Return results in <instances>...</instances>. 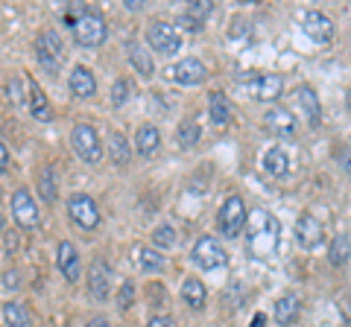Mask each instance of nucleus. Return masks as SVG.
<instances>
[{"label": "nucleus", "instance_id": "nucleus-1", "mask_svg": "<svg viewBox=\"0 0 351 327\" xmlns=\"http://www.w3.org/2000/svg\"><path fill=\"white\" fill-rule=\"evenodd\" d=\"M68 24L73 27V38H76V44H80V47L94 50V47H103L106 44L108 27H106L103 15L94 12V9H82V15L68 21Z\"/></svg>", "mask_w": 351, "mask_h": 327}, {"label": "nucleus", "instance_id": "nucleus-2", "mask_svg": "<svg viewBox=\"0 0 351 327\" xmlns=\"http://www.w3.org/2000/svg\"><path fill=\"white\" fill-rule=\"evenodd\" d=\"M246 220H249V213H246V202L240 199V196H228V199H226L223 205H219L217 228H219V234H223V237L237 239L240 234H243Z\"/></svg>", "mask_w": 351, "mask_h": 327}, {"label": "nucleus", "instance_id": "nucleus-3", "mask_svg": "<svg viewBox=\"0 0 351 327\" xmlns=\"http://www.w3.org/2000/svg\"><path fill=\"white\" fill-rule=\"evenodd\" d=\"M36 59L47 73H56L64 59V41L56 29H44L36 38Z\"/></svg>", "mask_w": 351, "mask_h": 327}, {"label": "nucleus", "instance_id": "nucleus-4", "mask_svg": "<svg viewBox=\"0 0 351 327\" xmlns=\"http://www.w3.org/2000/svg\"><path fill=\"white\" fill-rule=\"evenodd\" d=\"M71 144H73V152L85 164H100L103 161V144H100V135L94 132V126L76 123L71 129Z\"/></svg>", "mask_w": 351, "mask_h": 327}, {"label": "nucleus", "instance_id": "nucleus-5", "mask_svg": "<svg viewBox=\"0 0 351 327\" xmlns=\"http://www.w3.org/2000/svg\"><path fill=\"white\" fill-rule=\"evenodd\" d=\"M191 260H193V263L199 266L202 272H214V269H219V266L228 263V254H226V248L219 246L217 237H199V239L193 243Z\"/></svg>", "mask_w": 351, "mask_h": 327}, {"label": "nucleus", "instance_id": "nucleus-6", "mask_svg": "<svg viewBox=\"0 0 351 327\" xmlns=\"http://www.w3.org/2000/svg\"><path fill=\"white\" fill-rule=\"evenodd\" d=\"M147 44L161 56H173L176 50H182V36L167 21H156V24L147 27Z\"/></svg>", "mask_w": 351, "mask_h": 327}, {"label": "nucleus", "instance_id": "nucleus-7", "mask_svg": "<svg viewBox=\"0 0 351 327\" xmlns=\"http://www.w3.org/2000/svg\"><path fill=\"white\" fill-rule=\"evenodd\" d=\"M68 213L73 225H80L82 231H94L100 225V211H97V202L88 193H73L68 199Z\"/></svg>", "mask_w": 351, "mask_h": 327}, {"label": "nucleus", "instance_id": "nucleus-8", "mask_svg": "<svg viewBox=\"0 0 351 327\" xmlns=\"http://www.w3.org/2000/svg\"><path fill=\"white\" fill-rule=\"evenodd\" d=\"M281 88H284V79L278 73H258L246 82V94L258 103H276L281 96Z\"/></svg>", "mask_w": 351, "mask_h": 327}, {"label": "nucleus", "instance_id": "nucleus-9", "mask_svg": "<svg viewBox=\"0 0 351 327\" xmlns=\"http://www.w3.org/2000/svg\"><path fill=\"white\" fill-rule=\"evenodd\" d=\"M12 216L21 228H36L38 225V208H36V199L29 196L27 187H18L12 193Z\"/></svg>", "mask_w": 351, "mask_h": 327}, {"label": "nucleus", "instance_id": "nucleus-10", "mask_svg": "<svg viewBox=\"0 0 351 327\" xmlns=\"http://www.w3.org/2000/svg\"><path fill=\"white\" fill-rule=\"evenodd\" d=\"M302 27H304V36L311 38V41H316V44H328V41L334 38V24H331V18H328L325 12H316V9L304 12Z\"/></svg>", "mask_w": 351, "mask_h": 327}, {"label": "nucleus", "instance_id": "nucleus-11", "mask_svg": "<svg viewBox=\"0 0 351 327\" xmlns=\"http://www.w3.org/2000/svg\"><path fill=\"white\" fill-rule=\"evenodd\" d=\"M56 263H59V272L64 275V280H68V283H80V278H82V260H80V252H76L73 243L62 239L59 248H56Z\"/></svg>", "mask_w": 351, "mask_h": 327}, {"label": "nucleus", "instance_id": "nucleus-12", "mask_svg": "<svg viewBox=\"0 0 351 327\" xmlns=\"http://www.w3.org/2000/svg\"><path fill=\"white\" fill-rule=\"evenodd\" d=\"M322 222L316 220L313 213H302L299 220H295V239H299V246L307 248V252H313V248L322 246Z\"/></svg>", "mask_w": 351, "mask_h": 327}, {"label": "nucleus", "instance_id": "nucleus-13", "mask_svg": "<svg viewBox=\"0 0 351 327\" xmlns=\"http://www.w3.org/2000/svg\"><path fill=\"white\" fill-rule=\"evenodd\" d=\"M108 283H112V269H108L103 257H94L91 269H88V292H91L94 301L108 298Z\"/></svg>", "mask_w": 351, "mask_h": 327}, {"label": "nucleus", "instance_id": "nucleus-14", "mask_svg": "<svg viewBox=\"0 0 351 327\" xmlns=\"http://www.w3.org/2000/svg\"><path fill=\"white\" fill-rule=\"evenodd\" d=\"M293 96H295V103H299V108H302V114H304L307 123H311L313 129L322 126V103H319V94H316L311 85H299V88L293 91Z\"/></svg>", "mask_w": 351, "mask_h": 327}, {"label": "nucleus", "instance_id": "nucleus-15", "mask_svg": "<svg viewBox=\"0 0 351 327\" xmlns=\"http://www.w3.org/2000/svg\"><path fill=\"white\" fill-rule=\"evenodd\" d=\"M167 76L173 82H179V85H199L208 76V68L199 59H182L167 70Z\"/></svg>", "mask_w": 351, "mask_h": 327}, {"label": "nucleus", "instance_id": "nucleus-16", "mask_svg": "<svg viewBox=\"0 0 351 327\" xmlns=\"http://www.w3.org/2000/svg\"><path fill=\"white\" fill-rule=\"evenodd\" d=\"M263 123H267L269 132H276L281 138L295 135V120H293V114L287 112V108H281V105H272L269 112L263 114Z\"/></svg>", "mask_w": 351, "mask_h": 327}, {"label": "nucleus", "instance_id": "nucleus-17", "mask_svg": "<svg viewBox=\"0 0 351 327\" xmlns=\"http://www.w3.org/2000/svg\"><path fill=\"white\" fill-rule=\"evenodd\" d=\"M68 85H71L73 96H80V100H91V96L97 94V79H94V73L88 70V68H82V64H76V68L71 70Z\"/></svg>", "mask_w": 351, "mask_h": 327}, {"label": "nucleus", "instance_id": "nucleus-18", "mask_svg": "<svg viewBox=\"0 0 351 327\" xmlns=\"http://www.w3.org/2000/svg\"><path fill=\"white\" fill-rule=\"evenodd\" d=\"M261 167H263V172H267L269 179H284L290 172V155L281 146H272L269 152H263Z\"/></svg>", "mask_w": 351, "mask_h": 327}, {"label": "nucleus", "instance_id": "nucleus-19", "mask_svg": "<svg viewBox=\"0 0 351 327\" xmlns=\"http://www.w3.org/2000/svg\"><path fill=\"white\" fill-rule=\"evenodd\" d=\"M27 100H29V114L38 120V123H50L53 120V108H50V100L44 96L41 85L29 82V91H27Z\"/></svg>", "mask_w": 351, "mask_h": 327}, {"label": "nucleus", "instance_id": "nucleus-20", "mask_svg": "<svg viewBox=\"0 0 351 327\" xmlns=\"http://www.w3.org/2000/svg\"><path fill=\"white\" fill-rule=\"evenodd\" d=\"M299 313H302V301L293 296V292H287V296H281L276 301V307H272V315H276V322L281 327H290L295 319H299Z\"/></svg>", "mask_w": 351, "mask_h": 327}, {"label": "nucleus", "instance_id": "nucleus-21", "mask_svg": "<svg viewBox=\"0 0 351 327\" xmlns=\"http://www.w3.org/2000/svg\"><path fill=\"white\" fill-rule=\"evenodd\" d=\"M135 146H138V152H141V158H152L158 152V146H161V132L152 123H147V126H141L138 129V135H135Z\"/></svg>", "mask_w": 351, "mask_h": 327}, {"label": "nucleus", "instance_id": "nucleus-22", "mask_svg": "<svg viewBox=\"0 0 351 327\" xmlns=\"http://www.w3.org/2000/svg\"><path fill=\"white\" fill-rule=\"evenodd\" d=\"M208 114H211V123L217 129H223V126L232 123V103H228V96L214 91L211 100H208Z\"/></svg>", "mask_w": 351, "mask_h": 327}, {"label": "nucleus", "instance_id": "nucleus-23", "mask_svg": "<svg viewBox=\"0 0 351 327\" xmlns=\"http://www.w3.org/2000/svg\"><path fill=\"white\" fill-rule=\"evenodd\" d=\"M182 298H184V304H188L191 310H202L205 301H208L205 283H202L199 278H188V280L182 283Z\"/></svg>", "mask_w": 351, "mask_h": 327}, {"label": "nucleus", "instance_id": "nucleus-24", "mask_svg": "<svg viewBox=\"0 0 351 327\" xmlns=\"http://www.w3.org/2000/svg\"><path fill=\"white\" fill-rule=\"evenodd\" d=\"M126 53H129V62H132V68H135L141 76H152L156 73V64H152V56L138 44V41H129L126 44Z\"/></svg>", "mask_w": 351, "mask_h": 327}, {"label": "nucleus", "instance_id": "nucleus-25", "mask_svg": "<svg viewBox=\"0 0 351 327\" xmlns=\"http://www.w3.org/2000/svg\"><path fill=\"white\" fill-rule=\"evenodd\" d=\"M328 260H331V266H346L351 260V239L346 234H339L331 239V248H328Z\"/></svg>", "mask_w": 351, "mask_h": 327}, {"label": "nucleus", "instance_id": "nucleus-26", "mask_svg": "<svg viewBox=\"0 0 351 327\" xmlns=\"http://www.w3.org/2000/svg\"><path fill=\"white\" fill-rule=\"evenodd\" d=\"M3 322H6V327H29V310L18 301H6L3 304Z\"/></svg>", "mask_w": 351, "mask_h": 327}, {"label": "nucleus", "instance_id": "nucleus-27", "mask_svg": "<svg viewBox=\"0 0 351 327\" xmlns=\"http://www.w3.org/2000/svg\"><path fill=\"white\" fill-rule=\"evenodd\" d=\"M108 152H112V161L117 164V167H129L132 164V149H129V140L114 132L112 135V144H108Z\"/></svg>", "mask_w": 351, "mask_h": 327}, {"label": "nucleus", "instance_id": "nucleus-28", "mask_svg": "<svg viewBox=\"0 0 351 327\" xmlns=\"http://www.w3.org/2000/svg\"><path fill=\"white\" fill-rule=\"evenodd\" d=\"M56 176H53V167L47 164V167H41V172H38V193H41V199L44 202H56Z\"/></svg>", "mask_w": 351, "mask_h": 327}, {"label": "nucleus", "instance_id": "nucleus-29", "mask_svg": "<svg viewBox=\"0 0 351 327\" xmlns=\"http://www.w3.org/2000/svg\"><path fill=\"white\" fill-rule=\"evenodd\" d=\"M199 140H202L199 123H196V120H182V123H179V144L184 149H191V146L199 144Z\"/></svg>", "mask_w": 351, "mask_h": 327}, {"label": "nucleus", "instance_id": "nucleus-30", "mask_svg": "<svg viewBox=\"0 0 351 327\" xmlns=\"http://www.w3.org/2000/svg\"><path fill=\"white\" fill-rule=\"evenodd\" d=\"M132 96H135V82H132L129 76H120V79L112 85V103L120 108V105H126Z\"/></svg>", "mask_w": 351, "mask_h": 327}, {"label": "nucleus", "instance_id": "nucleus-31", "mask_svg": "<svg viewBox=\"0 0 351 327\" xmlns=\"http://www.w3.org/2000/svg\"><path fill=\"white\" fill-rule=\"evenodd\" d=\"M138 257H141V269H144V272H156V275L164 269V260H167L161 252H156V248H138Z\"/></svg>", "mask_w": 351, "mask_h": 327}, {"label": "nucleus", "instance_id": "nucleus-32", "mask_svg": "<svg viewBox=\"0 0 351 327\" xmlns=\"http://www.w3.org/2000/svg\"><path fill=\"white\" fill-rule=\"evenodd\" d=\"M176 243H179V234H176L173 225H158V228H152V246H158V248H173Z\"/></svg>", "mask_w": 351, "mask_h": 327}, {"label": "nucleus", "instance_id": "nucleus-33", "mask_svg": "<svg viewBox=\"0 0 351 327\" xmlns=\"http://www.w3.org/2000/svg\"><path fill=\"white\" fill-rule=\"evenodd\" d=\"M211 3L208 0H193V3H188V9H184V15H188L191 21H196V24H202V21L211 15Z\"/></svg>", "mask_w": 351, "mask_h": 327}, {"label": "nucleus", "instance_id": "nucleus-34", "mask_svg": "<svg viewBox=\"0 0 351 327\" xmlns=\"http://www.w3.org/2000/svg\"><path fill=\"white\" fill-rule=\"evenodd\" d=\"M132 301H135V283H123L117 292V310H129L132 307Z\"/></svg>", "mask_w": 351, "mask_h": 327}, {"label": "nucleus", "instance_id": "nucleus-35", "mask_svg": "<svg viewBox=\"0 0 351 327\" xmlns=\"http://www.w3.org/2000/svg\"><path fill=\"white\" fill-rule=\"evenodd\" d=\"M9 94H12L9 100H12L15 105H18L21 100H24V96H21V79H12V82H9Z\"/></svg>", "mask_w": 351, "mask_h": 327}, {"label": "nucleus", "instance_id": "nucleus-36", "mask_svg": "<svg viewBox=\"0 0 351 327\" xmlns=\"http://www.w3.org/2000/svg\"><path fill=\"white\" fill-rule=\"evenodd\" d=\"M9 170V149H6V144L0 140V176Z\"/></svg>", "mask_w": 351, "mask_h": 327}, {"label": "nucleus", "instance_id": "nucleus-37", "mask_svg": "<svg viewBox=\"0 0 351 327\" xmlns=\"http://www.w3.org/2000/svg\"><path fill=\"white\" fill-rule=\"evenodd\" d=\"M147 327H173V322L167 319V315H152V319L147 322Z\"/></svg>", "mask_w": 351, "mask_h": 327}, {"label": "nucleus", "instance_id": "nucleus-38", "mask_svg": "<svg viewBox=\"0 0 351 327\" xmlns=\"http://www.w3.org/2000/svg\"><path fill=\"white\" fill-rule=\"evenodd\" d=\"M179 24H182L184 29H191V32H196V29H202V24H196V21H191L188 15H179Z\"/></svg>", "mask_w": 351, "mask_h": 327}, {"label": "nucleus", "instance_id": "nucleus-39", "mask_svg": "<svg viewBox=\"0 0 351 327\" xmlns=\"http://www.w3.org/2000/svg\"><path fill=\"white\" fill-rule=\"evenodd\" d=\"M85 327H112V324H108V319H103V315H97V319H91Z\"/></svg>", "mask_w": 351, "mask_h": 327}, {"label": "nucleus", "instance_id": "nucleus-40", "mask_svg": "<svg viewBox=\"0 0 351 327\" xmlns=\"http://www.w3.org/2000/svg\"><path fill=\"white\" fill-rule=\"evenodd\" d=\"M263 322H267L263 315H255V319H252V327H263Z\"/></svg>", "mask_w": 351, "mask_h": 327}, {"label": "nucleus", "instance_id": "nucleus-41", "mask_svg": "<svg viewBox=\"0 0 351 327\" xmlns=\"http://www.w3.org/2000/svg\"><path fill=\"white\" fill-rule=\"evenodd\" d=\"M3 225H6V220H3V213H0V234H3Z\"/></svg>", "mask_w": 351, "mask_h": 327}, {"label": "nucleus", "instance_id": "nucleus-42", "mask_svg": "<svg viewBox=\"0 0 351 327\" xmlns=\"http://www.w3.org/2000/svg\"><path fill=\"white\" fill-rule=\"evenodd\" d=\"M348 105H351V91H348Z\"/></svg>", "mask_w": 351, "mask_h": 327}]
</instances>
